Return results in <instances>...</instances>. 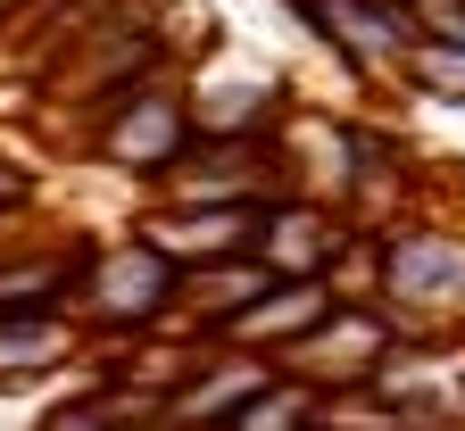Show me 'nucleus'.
<instances>
[{"label": "nucleus", "mask_w": 465, "mask_h": 431, "mask_svg": "<svg viewBox=\"0 0 465 431\" xmlns=\"http://www.w3.org/2000/svg\"><path fill=\"white\" fill-rule=\"evenodd\" d=\"M84 365V324L75 316H9L0 324V390H34L50 374Z\"/></svg>", "instance_id": "obj_10"}, {"label": "nucleus", "mask_w": 465, "mask_h": 431, "mask_svg": "<svg viewBox=\"0 0 465 431\" xmlns=\"http://www.w3.org/2000/svg\"><path fill=\"white\" fill-rule=\"evenodd\" d=\"M224 431H324V398H316L308 382H291L282 365H274V382H266L242 415H232Z\"/></svg>", "instance_id": "obj_11"}, {"label": "nucleus", "mask_w": 465, "mask_h": 431, "mask_svg": "<svg viewBox=\"0 0 465 431\" xmlns=\"http://www.w3.org/2000/svg\"><path fill=\"white\" fill-rule=\"evenodd\" d=\"M17 9H25V0H0V25H9V17H17Z\"/></svg>", "instance_id": "obj_14"}, {"label": "nucleus", "mask_w": 465, "mask_h": 431, "mask_svg": "<svg viewBox=\"0 0 465 431\" xmlns=\"http://www.w3.org/2000/svg\"><path fill=\"white\" fill-rule=\"evenodd\" d=\"M84 240H92V232H67V240L25 232V216L0 224V324H9V316H67Z\"/></svg>", "instance_id": "obj_6"}, {"label": "nucleus", "mask_w": 465, "mask_h": 431, "mask_svg": "<svg viewBox=\"0 0 465 431\" xmlns=\"http://www.w3.org/2000/svg\"><path fill=\"white\" fill-rule=\"evenodd\" d=\"M391 348H399V324L382 316V307H332V316L291 348V357H274L291 382H308L316 398H358V390H374V374L391 365Z\"/></svg>", "instance_id": "obj_4"}, {"label": "nucleus", "mask_w": 465, "mask_h": 431, "mask_svg": "<svg viewBox=\"0 0 465 431\" xmlns=\"http://www.w3.org/2000/svg\"><path fill=\"white\" fill-rule=\"evenodd\" d=\"M108 174H125V182H158L174 174V158L192 150V108H183V67H166V75H150L142 92H125L100 125H92V142H84Z\"/></svg>", "instance_id": "obj_3"}, {"label": "nucleus", "mask_w": 465, "mask_h": 431, "mask_svg": "<svg viewBox=\"0 0 465 431\" xmlns=\"http://www.w3.org/2000/svg\"><path fill=\"white\" fill-rule=\"evenodd\" d=\"M374 240H382V290H374L382 316L416 340L465 332V232L407 216V224H382Z\"/></svg>", "instance_id": "obj_2"}, {"label": "nucleus", "mask_w": 465, "mask_h": 431, "mask_svg": "<svg viewBox=\"0 0 465 431\" xmlns=\"http://www.w3.org/2000/svg\"><path fill=\"white\" fill-rule=\"evenodd\" d=\"M183 108H192V142H274L291 92L274 75H183Z\"/></svg>", "instance_id": "obj_7"}, {"label": "nucleus", "mask_w": 465, "mask_h": 431, "mask_svg": "<svg viewBox=\"0 0 465 431\" xmlns=\"http://www.w3.org/2000/svg\"><path fill=\"white\" fill-rule=\"evenodd\" d=\"M174 290H183V274H174L150 240L116 232V240H84L67 316L84 324L92 348H142V340L174 332Z\"/></svg>", "instance_id": "obj_1"}, {"label": "nucleus", "mask_w": 465, "mask_h": 431, "mask_svg": "<svg viewBox=\"0 0 465 431\" xmlns=\"http://www.w3.org/2000/svg\"><path fill=\"white\" fill-rule=\"evenodd\" d=\"M349 224L332 200H308V191H291V200H266V224H258V266H266V282H324L332 274V258L349 250Z\"/></svg>", "instance_id": "obj_5"}, {"label": "nucleus", "mask_w": 465, "mask_h": 431, "mask_svg": "<svg viewBox=\"0 0 465 431\" xmlns=\"http://www.w3.org/2000/svg\"><path fill=\"white\" fill-rule=\"evenodd\" d=\"M17 216H34V174L17 158H0V224H17Z\"/></svg>", "instance_id": "obj_13"}, {"label": "nucleus", "mask_w": 465, "mask_h": 431, "mask_svg": "<svg viewBox=\"0 0 465 431\" xmlns=\"http://www.w3.org/2000/svg\"><path fill=\"white\" fill-rule=\"evenodd\" d=\"M332 307H341V299H332L324 282H274V290L250 307V316L216 340V348H242V357H291V348H300V340L332 316Z\"/></svg>", "instance_id": "obj_9"}, {"label": "nucleus", "mask_w": 465, "mask_h": 431, "mask_svg": "<svg viewBox=\"0 0 465 431\" xmlns=\"http://www.w3.org/2000/svg\"><path fill=\"white\" fill-rule=\"evenodd\" d=\"M274 382V357H242V348H208L183 382L166 390V415L158 431H224L258 390Z\"/></svg>", "instance_id": "obj_8"}, {"label": "nucleus", "mask_w": 465, "mask_h": 431, "mask_svg": "<svg viewBox=\"0 0 465 431\" xmlns=\"http://www.w3.org/2000/svg\"><path fill=\"white\" fill-rule=\"evenodd\" d=\"M399 83H416L424 100L465 108V50L457 42H416V50H407V67H399Z\"/></svg>", "instance_id": "obj_12"}]
</instances>
